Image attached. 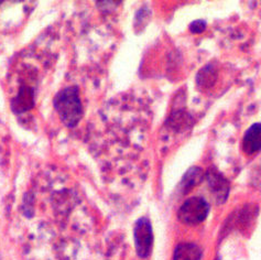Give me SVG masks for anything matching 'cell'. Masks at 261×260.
<instances>
[{"instance_id":"cell-3","label":"cell","mask_w":261,"mask_h":260,"mask_svg":"<svg viewBox=\"0 0 261 260\" xmlns=\"http://www.w3.org/2000/svg\"><path fill=\"white\" fill-rule=\"evenodd\" d=\"M134 236L137 254L141 258H147L153 246V230L149 218L140 217L136 222Z\"/></svg>"},{"instance_id":"cell-1","label":"cell","mask_w":261,"mask_h":260,"mask_svg":"<svg viewBox=\"0 0 261 260\" xmlns=\"http://www.w3.org/2000/svg\"><path fill=\"white\" fill-rule=\"evenodd\" d=\"M53 106L61 121L68 128L76 126L83 117L84 111L77 86H67L61 90L53 99Z\"/></svg>"},{"instance_id":"cell-4","label":"cell","mask_w":261,"mask_h":260,"mask_svg":"<svg viewBox=\"0 0 261 260\" xmlns=\"http://www.w3.org/2000/svg\"><path fill=\"white\" fill-rule=\"evenodd\" d=\"M206 180H207L213 197L218 204H222L227 200L229 193V183L223 174L219 173L215 169H210L206 172Z\"/></svg>"},{"instance_id":"cell-7","label":"cell","mask_w":261,"mask_h":260,"mask_svg":"<svg viewBox=\"0 0 261 260\" xmlns=\"http://www.w3.org/2000/svg\"><path fill=\"white\" fill-rule=\"evenodd\" d=\"M202 250L197 245L192 243H183L176 246L173 260H200Z\"/></svg>"},{"instance_id":"cell-5","label":"cell","mask_w":261,"mask_h":260,"mask_svg":"<svg viewBox=\"0 0 261 260\" xmlns=\"http://www.w3.org/2000/svg\"><path fill=\"white\" fill-rule=\"evenodd\" d=\"M242 150L247 155H252L261 150V122H256L246 130L242 141Z\"/></svg>"},{"instance_id":"cell-2","label":"cell","mask_w":261,"mask_h":260,"mask_svg":"<svg viewBox=\"0 0 261 260\" xmlns=\"http://www.w3.org/2000/svg\"><path fill=\"white\" fill-rule=\"evenodd\" d=\"M210 205L203 197L193 196L188 198L178 209L177 217L180 222L189 226L201 224L208 216Z\"/></svg>"},{"instance_id":"cell-6","label":"cell","mask_w":261,"mask_h":260,"mask_svg":"<svg viewBox=\"0 0 261 260\" xmlns=\"http://www.w3.org/2000/svg\"><path fill=\"white\" fill-rule=\"evenodd\" d=\"M34 106V92L30 86L22 85L17 96L11 100V109L13 113L22 114L30 111Z\"/></svg>"},{"instance_id":"cell-9","label":"cell","mask_w":261,"mask_h":260,"mask_svg":"<svg viewBox=\"0 0 261 260\" xmlns=\"http://www.w3.org/2000/svg\"><path fill=\"white\" fill-rule=\"evenodd\" d=\"M217 79V72L214 65L208 64L204 66L202 70L197 73L196 76V83L197 86L202 88V90H207L215 84Z\"/></svg>"},{"instance_id":"cell-8","label":"cell","mask_w":261,"mask_h":260,"mask_svg":"<svg viewBox=\"0 0 261 260\" xmlns=\"http://www.w3.org/2000/svg\"><path fill=\"white\" fill-rule=\"evenodd\" d=\"M204 179V172L201 168L193 167L188 170V172L185 173L182 177L180 183V190L182 193H188L197 184H200Z\"/></svg>"},{"instance_id":"cell-10","label":"cell","mask_w":261,"mask_h":260,"mask_svg":"<svg viewBox=\"0 0 261 260\" xmlns=\"http://www.w3.org/2000/svg\"><path fill=\"white\" fill-rule=\"evenodd\" d=\"M206 27H207V23H206V21H204V20H195V21H193L190 24V31L195 34L202 33L205 31Z\"/></svg>"}]
</instances>
